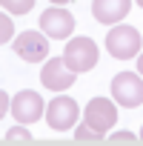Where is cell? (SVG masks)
I'll return each instance as SVG.
<instances>
[{
    "mask_svg": "<svg viewBox=\"0 0 143 146\" xmlns=\"http://www.w3.org/2000/svg\"><path fill=\"white\" fill-rule=\"evenodd\" d=\"M117 123V109L106 98H92L83 112V126L75 129L77 140H103L106 132Z\"/></svg>",
    "mask_w": 143,
    "mask_h": 146,
    "instance_id": "cell-1",
    "label": "cell"
},
{
    "mask_svg": "<svg viewBox=\"0 0 143 146\" xmlns=\"http://www.w3.org/2000/svg\"><path fill=\"white\" fill-rule=\"evenodd\" d=\"M63 60L72 72H89L97 66V43L92 37H75V40H69L66 49H63Z\"/></svg>",
    "mask_w": 143,
    "mask_h": 146,
    "instance_id": "cell-2",
    "label": "cell"
},
{
    "mask_svg": "<svg viewBox=\"0 0 143 146\" xmlns=\"http://www.w3.org/2000/svg\"><path fill=\"white\" fill-rule=\"evenodd\" d=\"M77 117H80V106H77L75 98H69V95H57L46 106V123L54 132H69Z\"/></svg>",
    "mask_w": 143,
    "mask_h": 146,
    "instance_id": "cell-3",
    "label": "cell"
},
{
    "mask_svg": "<svg viewBox=\"0 0 143 146\" xmlns=\"http://www.w3.org/2000/svg\"><path fill=\"white\" fill-rule=\"evenodd\" d=\"M106 49L117 60H132L140 52V32L132 26H115L106 35Z\"/></svg>",
    "mask_w": 143,
    "mask_h": 146,
    "instance_id": "cell-4",
    "label": "cell"
},
{
    "mask_svg": "<svg viewBox=\"0 0 143 146\" xmlns=\"http://www.w3.org/2000/svg\"><path fill=\"white\" fill-rule=\"evenodd\" d=\"M112 95L123 109H134L143 103V78L137 72H120L112 80Z\"/></svg>",
    "mask_w": 143,
    "mask_h": 146,
    "instance_id": "cell-5",
    "label": "cell"
},
{
    "mask_svg": "<svg viewBox=\"0 0 143 146\" xmlns=\"http://www.w3.org/2000/svg\"><path fill=\"white\" fill-rule=\"evenodd\" d=\"M75 15L72 12H66L63 6H54V9H46L43 15H40V29H43V35L46 37H52V40H66L72 32H75Z\"/></svg>",
    "mask_w": 143,
    "mask_h": 146,
    "instance_id": "cell-6",
    "label": "cell"
},
{
    "mask_svg": "<svg viewBox=\"0 0 143 146\" xmlns=\"http://www.w3.org/2000/svg\"><path fill=\"white\" fill-rule=\"evenodd\" d=\"M12 49L26 63H40V60L49 57V40L40 32H23V35H17L15 43H12Z\"/></svg>",
    "mask_w": 143,
    "mask_h": 146,
    "instance_id": "cell-7",
    "label": "cell"
},
{
    "mask_svg": "<svg viewBox=\"0 0 143 146\" xmlns=\"http://www.w3.org/2000/svg\"><path fill=\"white\" fill-rule=\"evenodd\" d=\"M75 78H77V72H72L63 57L46 60V66H43V72H40V83H43L46 89H52V92H66L72 83H75Z\"/></svg>",
    "mask_w": 143,
    "mask_h": 146,
    "instance_id": "cell-8",
    "label": "cell"
},
{
    "mask_svg": "<svg viewBox=\"0 0 143 146\" xmlns=\"http://www.w3.org/2000/svg\"><path fill=\"white\" fill-rule=\"evenodd\" d=\"M43 112H46L43 98H40L37 92H32V89L17 92L15 100H12V115H15V120H20V123H34L37 117H43Z\"/></svg>",
    "mask_w": 143,
    "mask_h": 146,
    "instance_id": "cell-9",
    "label": "cell"
},
{
    "mask_svg": "<svg viewBox=\"0 0 143 146\" xmlns=\"http://www.w3.org/2000/svg\"><path fill=\"white\" fill-rule=\"evenodd\" d=\"M129 9H132V0H92V15L103 26L120 23L129 15Z\"/></svg>",
    "mask_w": 143,
    "mask_h": 146,
    "instance_id": "cell-10",
    "label": "cell"
},
{
    "mask_svg": "<svg viewBox=\"0 0 143 146\" xmlns=\"http://www.w3.org/2000/svg\"><path fill=\"white\" fill-rule=\"evenodd\" d=\"M0 3H3V9L12 12V15H29L32 6H34V0H0Z\"/></svg>",
    "mask_w": 143,
    "mask_h": 146,
    "instance_id": "cell-11",
    "label": "cell"
},
{
    "mask_svg": "<svg viewBox=\"0 0 143 146\" xmlns=\"http://www.w3.org/2000/svg\"><path fill=\"white\" fill-rule=\"evenodd\" d=\"M26 140H32V135H29V129H23V126H15V129L6 132V143H26Z\"/></svg>",
    "mask_w": 143,
    "mask_h": 146,
    "instance_id": "cell-12",
    "label": "cell"
},
{
    "mask_svg": "<svg viewBox=\"0 0 143 146\" xmlns=\"http://www.w3.org/2000/svg\"><path fill=\"white\" fill-rule=\"evenodd\" d=\"M12 35H15V23L6 17V12L0 15V43L6 46V40H12Z\"/></svg>",
    "mask_w": 143,
    "mask_h": 146,
    "instance_id": "cell-13",
    "label": "cell"
},
{
    "mask_svg": "<svg viewBox=\"0 0 143 146\" xmlns=\"http://www.w3.org/2000/svg\"><path fill=\"white\" fill-rule=\"evenodd\" d=\"M112 140H134V135H132V132H117Z\"/></svg>",
    "mask_w": 143,
    "mask_h": 146,
    "instance_id": "cell-14",
    "label": "cell"
},
{
    "mask_svg": "<svg viewBox=\"0 0 143 146\" xmlns=\"http://www.w3.org/2000/svg\"><path fill=\"white\" fill-rule=\"evenodd\" d=\"M137 72H140V78H143V54L137 57Z\"/></svg>",
    "mask_w": 143,
    "mask_h": 146,
    "instance_id": "cell-15",
    "label": "cell"
},
{
    "mask_svg": "<svg viewBox=\"0 0 143 146\" xmlns=\"http://www.w3.org/2000/svg\"><path fill=\"white\" fill-rule=\"evenodd\" d=\"M49 3H57V6H63V3H72V0H49Z\"/></svg>",
    "mask_w": 143,
    "mask_h": 146,
    "instance_id": "cell-16",
    "label": "cell"
},
{
    "mask_svg": "<svg viewBox=\"0 0 143 146\" xmlns=\"http://www.w3.org/2000/svg\"><path fill=\"white\" fill-rule=\"evenodd\" d=\"M137 6H140V9H143V0H137Z\"/></svg>",
    "mask_w": 143,
    "mask_h": 146,
    "instance_id": "cell-17",
    "label": "cell"
},
{
    "mask_svg": "<svg viewBox=\"0 0 143 146\" xmlns=\"http://www.w3.org/2000/svg\"><path fill=\"white\" fill-rule=\"evenodd\" d=\"M140 137H143V129H140Z\"/></svg>",
    "mask_w": 143,
    "mask_h": 146,
    "instance_id": "cell-18",
    "label": "cell"
}]
</instances>
